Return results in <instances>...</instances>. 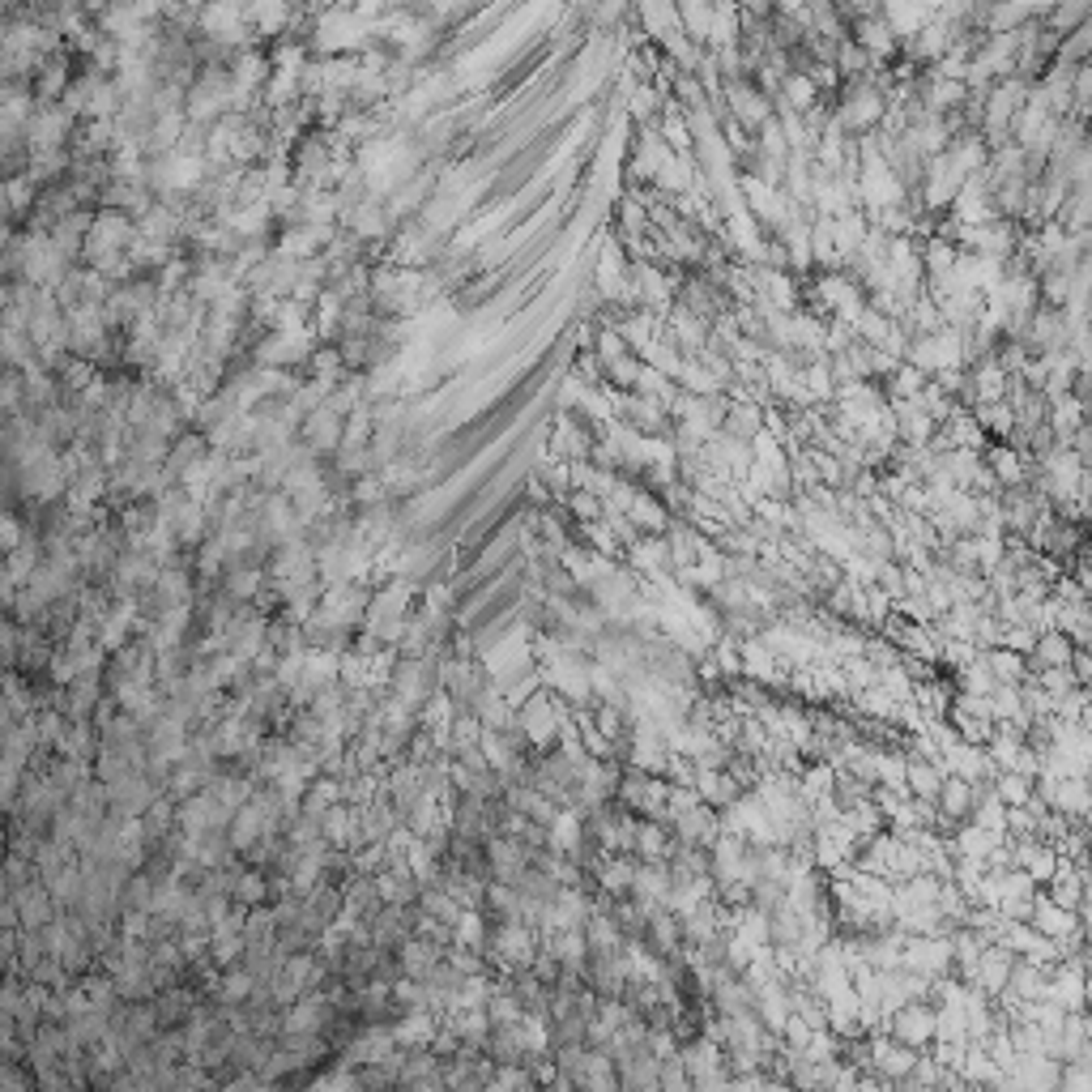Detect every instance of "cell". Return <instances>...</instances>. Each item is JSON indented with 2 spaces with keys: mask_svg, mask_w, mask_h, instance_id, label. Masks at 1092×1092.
<instances>
[{
  "mask_svg": "<svg viewBox=\"0 0 1092 1092\" xmlns=\"http://www.w3.org/2000/svg\"><path fill=\"white\" fill-rule=\"evenodd\" d=\"M624 713L627 709H619V704H602V709H597V730H602L610 743H624Z\"/></svg>",
  "mask_w": 1092,
  "mask_h": 1092,
  "instance_id": "52a82bcc",
  "label": "cell"
},
{
  "mask_svg": "<svg viewBox=\"0 0 1092 1092\" xmlns=\"http://www.w3.org/2000/svg\"><path fill=\"white\" fill-rule=\"evenodd\" d=\"M624 517L636 530H649V533H666V526H670L666 504H661V499H653V496H631V504L624 508Z\"/></svg>",
  "mask_w": 1092,
  "mask_h": 1092,
  "instance_id": "5b68a950",
  "label": "cell"
},
{
  "mask_svg": "<svg viewBox=\"0 0 1092 1092\" xmlns=\"http://www.w3.org/2000/svg\"><path fill=\"white\" fill-rule=\"evenodd\" d=\"M1072 649H1076V640L1067 636V631H1045V636H1037V640H1033L1029 658H1033V666H1037V670H1045V666H1067Z\"/></svg>",
  "mask_w": 1092,
  "mask_h": 1092,
  "instance_id": "277c9868",
  "label": "cell"
},
{
  "mask_svg": "<svg viewBox=\"0 0 1092 1092\" xmlns=\"http://www.w3.org/2000/svg\"><path fill=\"white\" fill-rule=\"evenodd\" d=\"M887 1033L896 1037V1042L914 1045V1050H922V1045H930V1037H935V1008H922V999H909L901 1003L892 1015H887Z\"/></svg>",
  "mask_w": 1092,
  "mask_h": 1092,
  "instance_id": "6da1fadb",
  "label": "cell"
},
{
  "mask_svg": "<svg viewBox=\"0 0 1092 1092\" xmlns=\"http://www.w3.org/2000/svg\"><path fill=\"white\" fill-rule=\"evenodd\" d=\"M567 508H572V517L581 521V526H589V521L602 517V499H597L594 491H576V496L567 499Z\"/></svg>",
  "mask_w": 1092,
  "mask_h": 1092,
  "instance_id": "8992f818",
  "label": "cell"
},
{
  "mask_svg": "<svg viewBox=\"0 0 1092 1092\" xmlns=\"http://www.w3.org/2000/svg\"><path fill=\"white\" fill-rule=\"evenodd\" d=\"M725 427H730L734 435H752L755 427H759V414H755V410H747V405H734V414L725 419Z\"/></svg>",
  "mask_w": 1092,
  "mask_h": 1092,
  "instance_id": "ba28073f",
  "label": "cell"
},
{
  "mask_svg": "<svg viewBox=\"0 0 1092 1092\" xmlns=\"http://www.w3.org/2000/svg\"><path fill=\"white\" fill-rule=\"evenodd\" d=\"M1029 917H1033V930H1042V935H1050V939H1067L1079 926V914L1054 905L1050 896H1033V914Z\"/></svg>",
  "mask_w": 1092,
  "mask_h": 1092,
  "instance_id": "3957f363",
  "label": "cell"
},
{
  "mask_svg": "<svg viewBox=\"0 0 1092 1092\" xmlns=\"http://www.w3.org/2000/svg\"><path fill=\"white\" fill-rule=\"evenodd\" d=\"M914 1058H917L914 1045L896 1042V1037H892V1042H883V1037H871V1067H880L887 1079H905L909 1067H914Z\"/></svg>",
  "mask_w": 1092,
  "mask_h": 1092,
  "instance_id": "7a4b0ae2",
  "label": "cell"
}]
</instances>
